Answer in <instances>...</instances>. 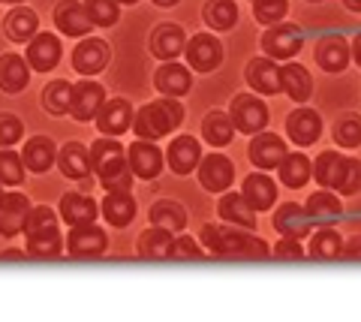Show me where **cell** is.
<instances>
[{
	"label": "cell",
	"mask_w": 361,
	"mask_h": 322,
	"mask_svg": "<svg viewBox=\"0 0 361 322\" xmlns=\"http://www.w3.org/2000/svg\"><path fill=\"white\" fill-rule=\"evenodd\" d=\"M202 132H205V142H211V145H229L232 136H235V124L232 118L226 112H211L205 120H202Z\"/></svg>",
	"instance_id": "cell-36"
},
{
	"label": "cell",
	"mask_w": 361,
	"mask_h": 322,
	"mask_svg": "<svg viewBox=\"0 0 361 322\" xmlns=\"http://www.w3.org/2000/svg\"><path fill=\"white\" fill-rule=\"evenodd\" d=\"M286 9H289L286 0H253V13L262 25H277L286 16Z\"/></svg>",
	"instance_id": "cell-46"
},
{
	"label": "cell",
	"mask_w": 361,
	"mask_h": 322,
	"mask_svg": "<svg viewBox=\"0 0 361 322\" xmlns=\"http://www.w3.org/2000/svg\"><path fill=\"white\" fill-rule=\"evenodd\" d=\"M274 229L280 232L283 238H307L310 235V220H307V211H301L298 205H280L277 214H274Z\"/></svg>",
	"instance_id": "cell-19"
},
{
	"label": "cell",
	"mask_w": 361,
	"mask_h": 322,
	"mask_svg": "<svg viewBox=\"0 0 361 322\" xmlns=\"http://www.w3.org/2000/svg\"><path fill=\"white\" fill-rule=\"evenodd\" d=\"M106 103V91L99 87L97 82H78L75 87H73V103H70V115L75 118V120H94L97 118V112H99V106Z\"/></svg>",
	"instance_id": "cell-7"
},
{
	"label": "cell",
	"mask_w": 361,
	"mask_h": 322,
	"mask_svg": "<svg viewBox=\"0 0 361 322\" xmlns=\"http://www.w3.org/2000/svg\"><path fill=\"white\" fill-rule=\"evenodd\" d=\"M286 130H289V139L295 142V145H313L322 132V120L313 109H298V112L289 115Z\"/></svg>",
	"instance_id": "cell-18"
},
{
	"label": "cell",
	"mask_w": 361,
	"mask_h": 322,
	"mask_svg": "<svg viewBox=\"0 0 361 322\" xmlns=\"http://www.w3.org/2000/svg\"><path fill=\"white\" fill-rule=\"evenodd\" d=\"M172 256L175 259H202V247L193 238L180 235L178 241H172Z\"/></svg>",
	"instance_id": "cell-50"
},
{
	"label": "cell",
	"mask_w": 361,
	"mask_h": 322,
	"mask_svg": "<svg viewBox=\"0 0 361 322\" xmlns=\"http://www.w3.org/2000/svg\"><path fill=\"white\" fill-rule=\"evenodd\" d=\"M241 196L247 199V205H250L253 211H268L271 205H274V199H277V187H274V181H271L268 175L256 172V175H250L244 181Z\"/></svg>",
	"instance_id": "cell-22"
},
{
	"label": "cell",
	"mask_w": 361,
	"mask_h": 322,
	"mask_svg": "<svg viewBox=\"0 0 361 322\" xmlns=\"http://www.w3.org/2000/svg\"><path fill=\"white\" fill-rule=\"evenodd\" d=\"M61 61V39L54 33H37L27 46V63L37 73H49Z\"/></svg>",
	"instance_id": "cell-13"
},
{
	"label": "cell",
	"mask_w": 361,
	"mask_h": 322,
	"mask_svg": "<svg viewBox=\"0 0 361 322\" xmlns=\"http://www.w3.org/2000/svg\"><path fill=\"white\" fill-rule=\"evenodd\" d=\"M37 27H39V18H37V13H30L27 6H16L4 21V30L13 42H30L37 37Z\"/></svg>",
	"instance_id": "cell-29"
},
{
	"label": "cell",
	"mask_w": 361,
	"mask_h": 322,
	"mask_svg": "<svg viewBox=\"0 0 361 322\" xmlns=\"http://www.w3.org/2000/svg\"><path fill=\"white\" fill-rule=\"evenodd\" d=\"M6 4H25V0H6Z\"/></svg>",
	"instance_id": "cell-57"
},
{
	"label": "cell",
	"mask_w": 361,
	"mask_h": 322,
	"mask_svg": "<svg viewBox=\"0 0 361 322\" xmlns=\"http://www.w3.org/2000/svg\"><path fill=\"white\" fill-rule=\"evenodd\" d=\"M154 4H157V6H175L178 0H154Z\"/></svg>",
	"instance_id": "cell-55"
},
{
	"label": "cell",
	"mask_w": 361,
	"mask_h": 322,
	"mask_svg": "<svg viewBox=\"0 0 361 322\" xmlns=\"http://www.w3.org/2000/svg\"><path fill=\"white\" fill-rule=\"evenodd\" d=\"M30 202L21 193H0V235L13 238L25 229Z\"/></svg>",
	"instance_id": "cell-8"
},
{
	"label": "cell",
	"mask_w": 361,
	"mask_h": 322,
	"mask_svg": "<svg viewBox=\"0 0 361 322\" xmlns=\"http://www.w3.org/2000/svg\"><path fill=\"white\" fill-rule=\"evenodd\" d=\"M280 91H286L295 103H304V99H310L313 94V79L310 73L304 70L301 63H286L283 70H280Z\"/></svg>",
	"instance_id": "cell-25"
},
{
	"label": "cell",
	"mask_w": 361,
	"mask_h": 322,
	"mask_svg": "<svg viewBox=\"0 0 361 322\" xmlns=\"http://www.w3.org/2000/svg\"><path fill=\"white\" fill-rule=\"evenodd\" d=\"M25 132V124L16 118V115H0V148L6 145H16Z\"/></svg>",
	"instance_id": "cell-48"
},
{
	"label": "cell",
	"mask_w": 361,
	"mask_h": 322,
	"mask_svg": "<svg viewBox=\"0 0 361 322\" xmlns=\"http://www.w3.org/2000/svg\"><path fill=\"white\" fill-rule=\"evenodd\" d=\"M229 118H232L235 130H241V132H247V136H253V132H262L265 130V124H268V109H265L262 99H256L250 94H241V97L232 99Z\"/></svg>",
	"instance_id": "cell-4"
},
{
	"label": "cell",
	"mask_w": 361,
	"mask_h": 322,
	"mask_svg": "<svg viewBox=\"0 0 361 322\" xmlns=\"http://www.w3.org/2000/svg\"><path fill=\"white\" fill-rule=\"evenodd\" d=\"M202 241L211 253L217 256H244V259H265L268 256V247L262 238H253L241 232V226H232V223H208L202 226Z\"/></svg>",
	"instance_id": "cell-1"
},
{
	"label": "cell",
	"mask_w": 361,
	"mask_h": 322,
	"mask_svg": "<svg viewBox=\"0 0 361 322\" xmlns=\"http://www.w3.org/2000/svg\"><path fill=\"white\" fill-rule=\"evenodd\" d=\"M301 30L295 25H277V27H271L265 37H262V49L268 51V58L271 61H289L292 54H295L301 49Z\"/></svg>",
	"instance_id": "cell-5"
},
{
	"label": "cell",
	"mask_w": 361,
	"mask_h": 322,
	"mask_svg": "<svg viewBox=\"0 0 361 322\" xmlns=\"http://www.w3.org/2000/svg\"><path fill=\"white\" fill-rule=\"evenodd\" d=\"M70 103H73V85L70 82H51L49 87L42 91V106L49 115H66L70 112Z\"/></svg>",
	"instance_id": "cell-39"
},
{
	"label": "cell",
	"mask_w": 361,
	"mask_h": 322,
	"mask_svg": "<svg viewBox=\"0 0 361 322\" xmlns=\"http://www.w3.org/2000/svg\"><path fill=\"white\" fill-rule=\"evenodd\" d=\"M274 256L277 259H304V247H301V241H295V238H283L274 247Z\"/></svg>",
	"instance_id": "cell-51"
},
{
	"label": "cell",
	"mask_w": 361,
	"mask_h": 322,
	"mask_svg": "<svg viewBox=\"0 0 361 322\" xmlns=\"http://www.w3.org/2000/svg\"><path fill=\"white\" fill-rule=\"evenodd\" d=\"M103 214L111 226H127L135 217V199L130 193H109L103 199Z\"/></svg>",
	"instance_id": "cell-34"
},
{
	"label": "cell",
	"mask_w": 361,
	"mask_h": 322,
	"mask_svg": "<svg viewBox=\"0 0 361 322\" xmlns=\"http://www.w3.org/2000/svg\"><path fill=\"white\" fill-rule=\"evenodd\" d=\"M109 54L111 51H109V46L103 39H85L82 46L73 51V66L82 75H94L109 63Z\"/></svg>",
	"instance_id": "cell-16"
},
{
	"label": "cell",
	"mask_w": 361,
	"mask_h": 322,
	"mask_svg": "<svg viewBox=\"0 0 361 322\" xmlns=\"http://www.w3.org/2000/svg\"><path fill=\"white\" fill-rule=\"evenodd\" d=\"M343 166H346V157H341L337 151H325L319 154V160H316V181H319L325 190L329 187H334L337 190V181H341V175H343Z\"/></svg>",
	"instance_id": "cell-38"
},
{
	"label": "cell",
	"mask_w": 361,
	"mask_h": 322,
	"mask_svg": "<svg viewBox=\"0 0 361 322\" xmlns=\"http://www.w3.org/2000/svg\"><path fill=\"white\" fill-rule=\"evenodd\" d=\"M180 120H184V106L178 99H157V103H148L145 109H139L133 127L145 142H157L166 132H172Z\"/></svg>",
	"instance_id": "cell-3"
},
{
	"label": "cell",
	"mask_w": 361,
	"mask_h": 322,
	"mask_svg": "<svg viewBox=\"0 0 361 322\" xmlns=\"http://www.w3.org/2000/svg\"><path fill=\"white\" fill-rule=\"evenodd\" d=\"M304 211H307V217H313V220H334L343 208H341V199L331 196V193L322 187L319 193H313V196L307 199V208H304Z\"/></svg>",
	"instance_id": "cell-41"
},
{
	"label": "cell",
	"mask_w": 361,
	"mask_h": 322,
	"mask_svg": "<svg viewBox=\"0 0 361 322\" xmlns=\"http://www.w3.org/2000/svg\"><path fill=\"white\" fill-rule=\"evenodd\" d=\"M54 25H58L66 37H82L94 27V21L85 13V6L78 0H63V4L54 9Z\"/></svg>",
	"instance_id": "cell-17"
},
{
	"label": "cell",
	"mask_w": 361,
	"mask_h": 322,
	"mask_svg": "<svg viewBox=\"0 0 361 322\" xmlns=\"http://www.w3.org/2000/svg\"><path fill=\"white\" fill-rule=\"evenodd\" d=\"M205 21L217 30H229L235 21H238V6H235V0H208Z\"/></svg>",
	"instance_id": "cell-40"
},
{
	"label": "cell",
	"mask_w": 361,
	"mask_h": 322,
	"mask_svg": "<svg viewBox=\"0 0 361 322\" xmlns=\"http://www.w3.org/2000/svg\"><path fill=\"white\" fill-rule=\"evenodd\" d=\"M27 79H30V70L18 54H4L0 58V91L18 94L27 87Z\"/></svg>",
	"instance_id": "cell-28"
},
{
	"label": "cell",
	"mask_w": 361,
	"mask_h": 322,
	"mask_svg": "<svg viewBox=\"0 0 361 322\" xmlns=\"http://www.w3.org/2000/svg\"><path fill=\"white\" fill-rule=\"evenodd\" d=\"M151 220H154V226H160L166 232H180L187 226V211L180 208L178 202H169V199H163V202H157L151 208Z\"/></svg>",
	"instance_id": "cell-37"
},
{
	"label": "cell",
	"mask_w": 361,
	"mask_h": 322,
	"mask_svg": "<svg viewBox=\"0 0 361 322\" xmlns=\"http://www.w3.org/2000/svg\"><path fill=\"white\" fill-rule=\"evenodd\" d=\"M172 232H166L160 226H151L148 232L139 235V253L145 259H169L172 256Z\"/></svg>",
	"instance_id": "cell-31"
},
{
	"label": "cell",
	"mask_w": 361,
	"mask_h": 322,
	"mask_svg": "<svg viewBox=\"0 0 361 322\" xmlns=\"http://www.w3.org/2000/svg\"><path fill=\"white\" fill-rule=\"evenodd\" d=\"M199 160H202V151L193 136H178L172 145H169V166H172V172H178V175L193 172Z\"/></svg>",
	"instance_id": "cell-21"
},
{
	"label": "cell",
	"mask_w": 361,
	"mask_h": 322,
	"mask_svg": "<svg viewBox=\"0 0 361 322\" xmlns=\"http://www.w3.org/2000/svg\"><path fill=\"white\" fill-rule=\"evenodd\" d=\"M106 232L94 226V223H78L73 226L70 238H66V247H70L73 256H99L106 250Z\"/></svg>",
	"instance_id": "cell-11"
},
{
	"label": "cell",
	"mask_w": 361,
	"mask_h": 322,
	"mask_svg": "<svg viewBox=\"0 0 361 322\" xmlns=\"http://www.w3.org/2000/svg\"><path fill=\"white\" fill-rule=\"evenodd\" d=\"M85 13L99 27H111L118 21V4L115 0H85Z\"/></svg>",
	"instance_id": "cell-45"
},
{
	"label": "cell",
	"mask_w": 361,
	"mask_h": 322,
	"mask_svg": "<svg viewBox=\"0 0 361 322\" xmlns=\"http://www.w3.org/2000/svg\"><path fill=\"white\" fill-rule=\"evenodd\" d=\"M25 232H27V241L58 235V220H54V211L45 208V205L30 208L27 211V220H25Z\"/></svg>",
	"instance_id": "cell-33"
},
{
	"label": "cell",
	"mask_w": 361,
	"mask_h": 322,
	"mask_svg": "<svg viewBox=\"0 0 361 322\" xmlns=\"http://www.w3.org/2000/svg\"><path fill=\"white\" fill-rule=\"evenodd\" d=\"M337 190L343 196H353L361 190V160H349L346 157V166H343V175L337 181Z\"/></svg>",
	"instance_id": "cell-47"
},
{
	"label": "cell",
	"mask_w": 361,
	"mask_h": 322,
	"mask_svg": "<svg viewBox=\"0 0 361 322\" xmlns=\"http://www.w3.org/2000/svg\"><path fill=\"white\" fill-rule=\"evenodd\" d=\"M220 220L232 226H241V229H253L256 226V211L247 205V199L241 193H229L220 199Z\"/></svg>",
	"instance_id": "cell-27"
},
{
	"label": "cell",
	"mask_w": 361,
	"mask_h": 322,
	"mask_svg": "<svg viewBox=\"0 0 361 322\" xmlns=\"http://www.w3.org/2000/svg\"><path fill=\"white\" fill-rule=\"evenodd\" d=\"M61 235H51V238H37V241H27V250L33 256H58L61 253Z\"/></svg>",
	"instance_id": "cell-49"
},
{
	"label": "cell",
	"mask_w": 361,
	"mask_h": 322,
	"mask_svg": "<svg viewBox=\"0 0 361 322\" xmlns=\"http://www.w3.org/2000/svg\"><path fill=\"white\" fill-rule=\"evenodd\" d=\"M346 9H353V13H361V0H343Z\"/></svg>",
	"instance_id": "cell-54"
},
{
	"label": "cell",
	"mask_w": 361,
	"mask_h": 322,
	"mask_svg": "<svg viewBox=\"0 0 361 322\" xmlns=\"http://www.w3.org/2000/svg\"><path fill=\"white\" fill-rule=\"evenodd\" d=\"M247 154H250L253 166H259V169H277L280 160L286 157V145L277 136H271V132H262V136L253 139V145Z\"/></svg>",
	"instance_id": "cell-20"
},
{
	"label": "cell",
	"mask_w": 361,
	"mask_h": 322,
	"mask_svg": "<svg viewBox=\"0 0 361 322\" xmlns=\"http://www.w3.org/2000/svg\"><path fill=\"white\" fill-rule=\"evenodd\" d=\"M187 61L193 70L199 73H211V70H217L220 61H223V46L214 37H208V33H199V37H193L187 42Z\"/></svg>",
	"instance_id": "cell-6"
},
{
	"label": "cell",
	"mask_w": 361,
	"mask_h": 322,
	"mask_svg": "<svg viewBox=\"0 0 361 322\" xmlns=\"http://www.w3.org/2000/svg\"><path fill=\"white\" fill-rule=\"evenodd\" d=\"M343 247V238L334 229H322L310 238V256L313 259H337Z\"/></svg>",
	"instance_id": "cell-42"
},
{
	"label": "cell",
	"mask_w": 361,
	"mask_h": 322,
	"mask_svg": "<svg viewBox=\"0 0 361 322\" xmlns=\"http://www.w3.org/2000/svg\"><path fill=\"white\" fill-rule=\"evenodd\" d=\"M115 4H135V0H115Z\"/></svg>",
	"instance_id": "cell-56"
},
{
	"label": "cell",
	"mask_w": 361,
	"mask_h": 322,
	"mask_svg": "<svg viewBox=\"0 0 361 322\" xmlns=\"http://www.w3.org/2000/svg\"><path fill=\"white\" fill-rule=\"evenodd\" d=\"M133 124V109L127 99H106L97 112V127L103 136H121Z\"/></svg>",
	"instance_id": "cell-10"
},
{
	"label": "cell",
	"mask_w": 361,
	"mask_h": 322,
	"mask_svg": "<svg viewBox=\"0 0 361 322\" xmlns=\"http://www.w3.org/2000/svg\"><path fill=\"white\" fill-rule=\"evenodd\" d=\"M277 172L286 187H304L310 181V160L304 157V154H286V157L280 160Z\"/></svg>",
	"instance_id": "cell-35"
},
{
	"label": "cell",
	"mask_w": 361,
	"mask_h": 322,
	"mask_svg": "<svg viewBox=\"0 0 361 322\" xmlns=\"http://www.w3.org/2000/svg\"><path fill=\"white\" fill-rule=\"evenodd\" d=\"M247 82L259 94H277L280 91V70L271 58H256L247 66Z\"/></svg>",
	"instance_id": "cell-24"
},
{
	"label": "cell",
	"mask_w": 361,
	"mask_h": 322,
	"mask_svg": "<svg viewBox=\"0 0 361 322\" xmlns=\"http://www.w3.org/2000/svg\"><path fill=\"white\" fill-rule=\"evenodd\" d=\"M349 54H353V51H349L343 37H322L319 42H316V63H319L325 73L346 70Z\"/></svg>",
	"instance_id": "cell-15"
},
{
	"label": "cell",
	"mask_w": 361,
	"mask_h": 322,
	"mask_svg": "<svg viewBox=\"0 0 361 322\" xmlns=\"http://www.w3.org/2000/svg\"><path fill=\"white\" fill-rule=\"evenodd\" d=\"M127 166H130V172L133 175H139V178H157L160 175V169H163V154H160V148L154 145V142H135V145L130 148V154H127Z\"/></svg>",
	"instance_id": "cell-12"
},
{
	"label": "cell",
	"mask_w": 361,
	"mask_h": 322,
	"mask_svg": "<svg viewBox=\"0 0 361 322\" xmlns=\"http://www.w3.org/2000/svg\"><path fill=\"white\" fill-rule=\"evenodd\" d=\"M61 172L66 178H87L90 172V151L82 145V142H70V145L61 148Z\"/></svg>",
	"instance_id": "cell-32"
},
{
	"label": "cell",
	"mask_w": 361,
	"mask_h": 322,
	"mask_svg": "<svg viewBox=\"0 0 361 322\" xmlns=\"http://www.w3.org/2000/svg\"><path fill=\"white\" fill-rule=\"evenodd\" d=\"M21 181H25V163H21V157L16 151L4 148V151H0V184L16 187Z\"/></svg>",
	"instance_id": "cell-43"
},
{
	"label": "cell",
	"mask_w": 361,
	"mask_h": 322,
	"mask_svg": "<svg viewBox=\"0 0 361 322\" xmlns=\"http://www.w3.org/2000/svg\"><path fill=\"white\" fill-rule=\"evenodd\" d=\"M54 157H58V148H54V142L49 136H33L27 145H25L21 163H25L30 172H49Z\"/></svg>",
	"instance_id": "cell-26"
},
{
	"label": "cell",
	"mask_w": 361,
	"mask_h": 322,
	"mask_svg": "<svg viewBox=\"0 0 361 322\" xmlns=\"http://www.w3.org/2000/svg\"><path fill=\"white\" fill-rule=\"evenodd\" d=\"M61 217L70 226L94 223V220H97V202L90 196H85V193H70V196L61 199Z\"/></svg>",
	"instance_id": "cell-30"
},
{
	"label": "cell",
	"mask_w": 361,
	"mask_h": 322,
	"mask_svg": "<svg viewBox=\"0 0 361 322\" xmlns=\"http://www.w3.org/2000/svg\"><path fill=\"white\" fill-rule=\"evenodd\" d=\"M334 139L343 148H355L361 145V115H343L334 124Z\"/></svg>",
	"instance_id": "cell-44"
},
{
	"label": "cell",
	"mask_w": 361,
	"mask_h": 322,
	"mask_svg": "<svg viewBox=\"0 0 361 322\" xmlns=\"http://www.w3.org/2000/svg\"><path fill=\"white\" fill-rule=\"evenodd\" d=\"M341 256H349V259H361V235L349 238L343 247H341Z\"/></svg>",
	"instance_id": "cell-52"
},
{
	"label": "cell",
	"mask_w": 361,
	"mask_h": 322,
	"mask_svg": "<svg viewBox=\"0 0 361 322\" xmlns=\"http://www.w3.org/2000/svg\"><path fill=\"white\" fill-rule=\"evenodd\" d=\"M187 49V37L180 25H160L151 37V54L160 61H175Z\"/></svg>",
	"instance_id": "cell-14"
},
{
	"label": "cell",
	"mask_w": 361,
	"mask_h": 322,
	"mask_svg": "<svg viewBox=\"0 0 361 322\" xmlns=\"http://www.w3.org/2000/svg\"><path fill=\"white\" fill-rule=\"evenodd\" d=\"M349 51H353V58H355V63L361 66V37H355V42H353V49H349Z\"/></svg>",
	"instance_id": "cell-53"
},
{
	"label": "cell",
	"mask_w": 361,
	"mask_h": 322,
	"mask_svg": "<svg viewBox=\"0 0 361 322\" xmlns=\"http://www.w3.org/2000/svg\"><path fill=\"white\" fill-rule=\"evenodd\" d=\"M90 169L99 175V184H103L109 193H130L133 172H130L127 157H123L118 142H111V139L94 142V145H90Z\"/></svg>",
	"instance_id": "cell-2"
},
{
	"label": "cell",
	"mask_w": 361,
	"mask_h": 322,
	"mask_svg": "<svg viewBox=\"0 0 361 322\" xmlns=\"http://www.w3.org/2000/svg\"><path fill=\"white\" fill-rule=\"evenodd\" d=\"M232 178H235V166L226 160L223 154H211V157L199 160V181L205 190H211V193L229 190Z\"/></svg>",
	"instance_id": "cell-9"
},
{
	"label": "cell",
	"mask_w": 361,
	"mask_h": 322,
	"mask_svg": "<svg viewBox=\"0 0 361 322\" xmlns=\"http://www.w3.org/2000/svg\"><path fill=\"white\" fill-rule=\"evenodd\" d=\"M154 85H157V91L166 94V97H180V94L190 91V85H193V75H190L180 63L169 61L166 66H160V70H157Z\"/></svg>",
	"instance_id": "cell-23"
}]
</instances>
